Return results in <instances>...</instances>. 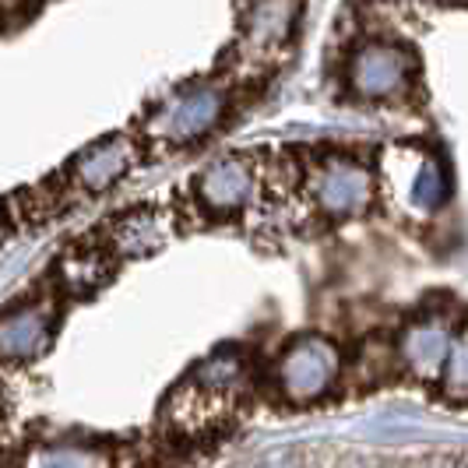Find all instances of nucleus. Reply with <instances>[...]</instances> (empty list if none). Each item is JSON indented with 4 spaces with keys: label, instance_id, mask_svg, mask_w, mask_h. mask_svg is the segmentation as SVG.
Wrapping results in <instances>:
<instances>
[{
    "label": "nucleus",
    "instance_id": "nucleus-6",
    "mask_svg": "<svg viewBox=\"0 0 468 468\" xmlns=\"http://www.w3.org/2000/svg\"><path fill=\"white\" fill-rule=\"evenodd\" d=\"M451 342H454V324L447 321L444 314H430V317H420L416 324H409L401 331L395 352H399L401 367L416 380L441 384Z\"/></svg>",
    "mask_w": 468,
    "mask_h": 468
},
{
    "label": "nucleus",
    "instance_id": "nucleus-5",
    "mask_svg": "<svg viewBox=\"0 0 468 468\" xmlns=\"http://www.w3.org/2000/svg\"><path fill=\"white\" fill-rule=\"evenodd\" d=\"M314 201L331 218H349L370 208L374 201V176L367 165H359L349 155H331L314 173Z\"/></svg>",
    "mask_w": 468,
    "mask_h": 468
},
{
    "label": "nucleus",
    "instance_id": "nucleus-4",
    "mask_svg": "<svg viewBox=\"0 0 468 468\" xmlns=\"http://www.w3.org/2000/svg\"><path fill=\"white\" fill-rule=\"evenodd\" d=\"M412 53L391 43H363L349 60V85L359 99H395L412 85Z\"/></svg>",
    "mask_w": 468,
    "mask_h": 468
},
{
    "label": "nucleus",
    "instance_id": "nucleus-7",
    "mask_svg": "<svg viewBox=\"0 0 468 468\" xmlns=\"http://www.w3.org/2000/svg\"><path fill=\"white\" fill-rule=\"evenodd\" d=\"M401 173L395 180V190H399L401 205L412 211V215H433L447 201V173L437 155L422 152V148H401Z\"/></svg>",
    "mask_w": 468,
    "mask_h": 468
},
{
    "label": "nucleus",
    "instance_id": "nucleus-3",
    "mask_svg": "<svg viewBox=\"0 0 468 468\" xmlns=\"http://www.w3.org/2000/svg\"><path fill=\"white\" fill-rule=\"evenodd\" d=\"M229 113V95L218 85H194L165 99L148 123V134L163 144H190L211 134Z\"/></svg>",
    "mask_w": 468,
    "mask_h": 468
},
{
    "label": "nucleus",
    "instance_id": "nucleus-10",
    "mask_svg": "<svg viewBox=\"0 0 468 468\" xmlns=\"http://www.w3.org/2000/svg\"><path fill=\"white\" fill-rule=\"evenodd\" d=\"M296 0H247L243 7V47L254 57L275 53L292 36Z\"/></svg>",
    "mask_w": 468,
    "mask_h": 468
},
{
    "label": "nucleus",
    "instance_id": "nucleus-15",
    "mask_svg": "<svg viewBox=\"0 0 468 468\" xmlns=\"http://www.w3.org/2000/svg\"><path fill=\"white\" fill-rule=\"evenodd\" d=\"M444 4H468V0H444Z\"/></svg>",
    "mask_w": 468,
    "mask_h": 468
},
{
    "label": "nucleus",
    "instance_id": "nucleus-11",
    "mask_svg": "<svg viewBox=\"0 0 468 468\" xmlns=\"http://www.w3.org/2000/svg\"><path fill=\"white\" fill-rule=\"evenodd\" d=\"M53 331V310L47 303H22L0 314V356L4 359H25L36 356L49 342Z\"/></svg>",
    "mask_w": 468,
    "mask_h": 468
},
{
    "label": "nucleus",
    "instance_id": "nucleus-8",
    "mask_svg": "<svg viewBox=\"0 0 468 468\" xmlns=\"http://www.w3.org/2000/svg\"><path fill=\"white\" fill-rule=\"evenodd\" d=\"M197 197L201 205L215 215H233L239 211L250 197H254V187H258V176L247 159L239 155H226L218 163H211L201 176H197Z\"/></svg>",
    "mask_w": 468,
    "mask_h": 468
},
{
    "label": "nucleus",
    "instance_id": "nucleus-1",
    "mask_svg": "<svg viewBox=\"0 0 468 468\" xmlns=\"http://www.w3.org/2000/svg\"><path fill=\"white\" fill-rule=\"evenodd\" d=\"M247 388V363L239 352H218L205 359L165 401L163 420L180 437H201L229 420Z\"/></svg>",
    "mask_w": 468,
    "mask_h": 468
},
{
    "label": "nucleus",
    "instance_id": "nucleus-2",
    "mask_svg": "<svg viewBox=\"0 0 468 468\" xmlns=\"http://www.w3.org/2000/svg\"><path fill=\"white\" fill-rule=\"evenodd\" d=\"M342 356L328 338L306 335L300 342H292L275 363V384L279 395L292 405H310V401L324 399L328 388L338 380Z\"/></svg>",
    "mask_w": 468,
    "mask_h": 468
},
{
    "label": "nucleus",
    "instance_id": "nucleus-9",
    "mask_svg": "<svg viewBox=\"0 0 468 468\" xmlns=\"http://www.w3.org/2000/svg\"><path fill=\"white\" fill-rule=\"evenodd\" d=\"M134 159H138V152H134V144L127 138L99 141V144L85 148L74 159V165H70V184L89 190V194H99V190L113 187L117 180H123L131 173Z\"/></svg>",
    "mask_w": 468,
    "mask_h": 468
},
{
    "label": "nucleus",
    "instance_id": "nucleus-13",
    "mask_svg": "<svg viewBox=\"0 0 468 468\" xmlns=\"http://www.w3.org/2000/svg\"><path fill=\"white\" fill-rule=\"evenodd\" d=\"M18 468H113V458L85 441H47L32 447Z\"/></svg>",
    "mask_w": 468,
    "mask_h": 468
},
{
    "label": "nucleus",
    "instance_id": "nucleus-12",
    "mask_svg": "<svg viewBox=\"0 0 468 468\" xmlns=\"http://www.w3.org/2000/svg\"><path fill=\"white\" fill-rule=\"evenodd\" d=\"M165 239V226L159 218V211L152 208H134L127 215H120L117 222H110L106 243L117 258H141L152 254L159 243Z\"/></svg>",
    "mask_w": 468,
    "mask_h": 468
},
{
    "label": "nucleus",
    "instance_id": "nucleus-14",
    "mask_svg": "<svg viewBox=\"0 0 468 468\" xmlns=\"http://www.w3.org/2000/svg\"><path fill=\"white\" fill-rule=\"evenodd\" d=\"M441 384H444V399L468 401V321L454 331V342H451V352H447Z\"/></svg>",
    "mask_w": 468,
    "mask_h": 468
}]
</instances>
